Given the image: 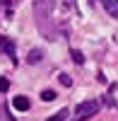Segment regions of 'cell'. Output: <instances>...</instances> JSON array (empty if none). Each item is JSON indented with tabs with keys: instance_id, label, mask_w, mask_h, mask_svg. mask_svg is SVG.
<instances>
[{
	"instance_id": "obj_1",
	"label": "cell",
	"mask_w": 118,
	"mask_h": 121,
	"mask_svg": "<svg viewBox=\"0 0 118 121\" xmlns=\"http://www.w3.org/2000/svg\"><path fill=\"white\" fill-rule=\"evenodd\" d=\"M53 7H55V0H34V17H36V24H39V29H41V34L48 36L51 41L55 39L53 22H51Z\"/></svg>"
},
{
	"instance_id": "obj_2",
	"label": "cell",
	"mask_w": 118,
	"mask_h": 121,
	"mask_svg": "<svg viewBox=\"0 0 118 121\" xmlns=\"http://www.w3.org/2000/svg\"><path fill=\"white\" fill-rule=\"evenodd\" d=\"M96 112H99V102L96 99H87V102H80L77 104V109H75V114H77V119H89V116H94Z\"/></svg>"
},
{
	"instance_id": "obj_3",
	"label": "cell",
	"mask_w": 118,
	"mask_h": 121,
	"mask_svg": "<svg viewBox=\"0 0 118 121\" xmlns=\"http://www.w3.org/2000/svg\"><path fill=\"white\" fill-rule=\"evenodd\" d=\"M94 3H96V0H94ZM99 3L104 5V10H106L113 19H118V0H99Z\"/></svg>"
},
{
	"instance_id": "obj_4",
	"label": "cell",
	"mask_w": 118,
	"mask_h": 121,
	"mask_svg": "<svg viewBox=\"0 0 118 121\" xmlns=\"http://www.w3.org/2000/svg\"><path fill=\"white\" fill-rule=\"evenodd\" d=\"M12 107L17 109V112H27V109L31 107V102H29V97L19 95V97H15V99H12Z\"/></svg>"
},
{
	"instance_id": "obj_5",
	"label": "cell",
	"mask_w": 118,
	"mask_h": 121,
	"mask_svg": "<svg viewBox=\"0 0 118 121\" xmlns=\"http://www.w3.org/2000/svg\"><path fill=\"white\" fill-rule=\"evenodd\" d=\"M0 51L7 53L10 58H15V44H12V39H7V36L0 39Z\"/></svg>"
},
{
	"instance_id": "obj_6",
	"label": "cell",
	"mask_w": 118,
	"mask_h": 121,
	"mask_svg": "<svg viewBox=\"0 0 118 121\" xmlns=\"http://www.w3.org/2000/svg\"><path fill=\"white\" fill-rule=\"evenodd\" d=\"M43 58V53L39 51V48H31V51H29V56H27V63H31V65H36L39 60Z\"/></svg>"
},
{
	"instance_id": "obj_7",
	"label": "cell",
	"mask_w": 118,
	"mask_h": 121,
	"mask_svg": "<svg viewBox=\"0 0 118 121\" xmlns=\"http://www.w3.org/2000/svg\"><path fill=\"white\" fill-rule=\"evenodd\" d=\"M41 99H43V102H53V99H55V92H53V90H43V92H41Z\"/></svg>"
},
{
	"instance_id": "obj_8",
	"label": "cell",
	"mask_w": 118,
	"mask_h": 121,
	"mask_svg": "<svg viewBox=\"0 0 118 121\" xmlns=\"http://www.w3.org/2000/svg\"><path fill=\"white\" fill-rule=\"evenodd\" d=\"M58 80H60L65 87H70V85H72V80H70V75H67V73H60V75H58Z\"/></svg>"
},
{
	"instance_id": "obj_9",
	"label": "cell",
	"mask_w": 118,
	"mask_h": 121,
	"mask_svg": "<svg viewBox=\"0 0 118 121\" xmlns=\"http://www.w3.org/2000/svg\"><path fill=\"white\" fill-rule=\"evenodd\" d=\"M72 60H75L77 65H82V63H84V56H82L80 51H72Z\"/></svg>"
},
{
	"instance_id": "obj_10",
	"label": "cell",
	"mask_w": 118,
	"mask_h": 121,
	"mask_svg": "<svg viewBox=\"0 0 118 121\" xmlns=\"http://www.w3.org/2000/svg\"><path fill=\"white\" fill-rule=\"evenodd\" d=\"M65 116H67V109H60V112H58L51 121H65Z\"/></svg>"
},
{
	"instance_id": "obj_11",
	"label": "cell",
	"mask_w": 118,
	"mask_h": 121,
	"mask_svg": "<svg viewBox=\"0 0 118 121\" xmlns=\"http://www.w3.org/2000/svg\"><path fill=\"white\" fill-rule=\"evenodd\" d=\"M10 87V82H7V80L5 78H0V92H5V90Z\"/></svg>"
}]
</instances>
